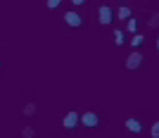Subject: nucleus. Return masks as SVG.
I'll use <instances>...</instances> for the list:
<instances>
[{
	"label": "nucleus",
	"instance_id": "obj_1",
	"mask_svg": "<svg viewBox=\"0 0 159 138\" xmlns=\"http://www.w3.org/2000/svg\"><path fill=\"white\" fill-rule=\"evenodd\" d=\"M81 124H83V126H98L100 117L95 114V112H86V114H81Z\"/></svg>",
	"mask_w": 159,
	"mask_h": 138
},
{
	"label": "nucleus",
	"instance_id": "obj_2",
	"mask_svg": "<svg viewBox=\"0 0 159 138\" xmlns=\"http://www.w3.org/2000/svg\"><path fill=\"white\" fill-rule=\"evenodd\" d=\"M64 21L69 24V26H81V24H83V17H81L79 12H66L64 14Z\"/></svg>",
	"mask_w": 159,
	"mask_h": 138
},
{
	"label": "nucleus",
	"instance_id": "obj_3",
	"mask_svg": "<svg viewBox=\"0 0 159 138\" xmlns=\"http://www.w3.org/2000/svg\"><path fill=\"white\" fill-rule=\"evenodd\" d=\"M140 64H143V55H140V53L128 55V59H126V67H128V69H138Z\"/></svg>",
	"mask_w": 159,
	"mask_h": 138
},
{
	"label": "nucleus",
	"instance_id": "obj_4",
	"mask_svg": "<svg viewBox=\"0 0 159 138\" xmlns=\"http://www.w3.org/2000/svg\"><path fill=\"white\" fill-rule=\"evenodd\" d=\"M62 124H64V129H74V126L79 124V114H76V112H69V114L64 117V121H62Z\"/></svg>",
	"mask_w": 159,
	"mask_h": 138
},
{
	"label": "nucleus",
	"instance_id": "obj_5",
	"mask_svg": "<svg viewBox=\"0 0 159 138\" xmlns=\"http://www.w3.org/2000/svg\"><path fill=\"white\" fill-rule=\"evenodd\" d=\"M112 17H114L112 7H100V21H102V24H109Z\"/></svg>",
	"mask_w": 159,
	"mask_h": 138
},
{
	"label": "nucleus",
	"instance_id": "obj_6",
	"mask_svg": "<svg viewBox=\"0 0 159 138\" xmlns=\"http://www.w3.org/2000/svg\"><path fill=\"white\" fill-rule=\"evenodd\" d=\"M126 129L133 133H140V129H143V124H140L138 119H126Z\"/></svg>",
	"mask_w": 159,
	"mask_h": 138
},
{
	"label": "nucleus",
	"instance_id": "obj_7",
	"mask_svg": "<svg viewBox=\"0 0 159 138\" xmlns=\"http://www.w3.org/2000/svg\"><path fill=\"white\" fill-rule=\"evenodd\" d=\"M147 26L150 29H159V14H152V17L147 19Z\"/></svg>",
	"mask_w": 159,
	"mask_h": 138
},
{
	"label": "nucleus",
	"instance_id": "obj_8",
	"mask_svg": "<svg viewBox=\"0 0 159 138\" xmlns=\"http://www.w3.org/2000/svg\"><path fill=\"white\" fill-rule=\"evenodd\" d=\"M143 40H145V38H143L140 33H133V38H131V45H133V48H138V45H143Z\"/></svg>",
	"mask_w": 159,
	"mask_h": 138
},
{
	"label": "nucleus",
	"instance_id": "obj_9",
	"mask_svg": "<svg viewBox=\"0 0 159 138\" xmlns=\"http://www.w3.org/2000/svg\"><path fill=\"white\" fill-rule=\"evenodd\" d=\"M116 17H119V19H128V17H131V10H128V7H121L119 12H116Z\"/></svg>",
	"mask_w": 159,
	"mask_h": 138
},
{
	"label": "nucleus",
	"instance_id": "obj_10",
	"mask_svg": "<svg viewBox=\"0 0 159 138\" xmlns=\"http://www.w3.org/2000/svg\"><path fill=\"white\" fill-rule=\"evenodd\" d=\"M124 31H114V43H116V45H124Z\"/></svg>",
	"mask_w": 159,
	"mask_h": 138
},
{
	"label": "nucleus",
	"instance_id": "obj_11",
	"mask_svg": "<svg viewBox=\"0 0 159 138\" xmlns=\"http://www.w3.org/2000/svg\"><path fill=\"white\" fill-rule=\"evenodd\" d=\"M126 29H128V31H131V33H135V31H138V19H128Z\"/></svg>",
	"mask_w": 159,
	"mask_h": 138
},
{
	"label": "nucleus",
	"instance_id": "obj_12",
	"mask_svg": "<svg viewBox=\"0 0 159 138\" xmlns=\"http://www.w3.org/2000/svg\"><path fill=\"white\" fill-rule=\"evenodd\" d=\"M152 138H159V121L152 124Z\"/></svg>",
	"mask_w": 159,
	"mask_h": 138
},
{
	"label": "nucleus",
	"instance_id": "obj_13",
	"mask_svg": "<svg viewBox=\"0 0 159 138\" xmlns=\"http://www.w3.org/2000/svg\"><path fill=\"white\" fill-rule=\"evenodd\" d=\"M21 138H33V131L31 129H24V131H21Z\"/></svg>",
	"mask_w": 159,
	"mask_h": 138
},
{
	"label": "nucleus",
	"instance_id": "obj_14",
	"mask_svg": "<svg viewBox=\"0 0 159 138\" xmlns=\"http://www.w3.org/2000/svg\"><path fill=\"white\" fill-rule=\"evenodd\" d=\"M60 2H62V0H48V7H50V10H55Z\"/></svg>",
	"mask_w": 159,
	"mask_h": 138
},
{
	"label": "nucleus",
	"instance_id": "obj_15",
	"mask_svg": "<svg viewBox=\"0 0 159 138\" xmlns=\"http://www.w3.org/2000/svg\"><path fill=\"white\" fill-rule=\"evenodd\" d=\"M71 2H74V5H76V7H79V5H83L86 0H71Z\"/></svg>",
	"mask_w": 159,
	"mask_h": 138
},
{
	"label": "nucleus",
	"instance_id": "obj_16",
	"mask_svg": "<svg viewBox=\"0 0 159 138\" xmlns=\"http://www.w3.org/2000/svg\"><path fill=\"white\" fill-rule=\"evenodd\" d=\"M157 50H159V38H157Z\"/></svg>",
	"mask_w": 159,
	"mask_h": 138
}]
</instances>
